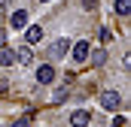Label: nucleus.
<instances>
[{"label": "nucleus", "instance_id": "nucleus-18", "mask_svg": "<svg viewBox=\"0 0 131 127\" xmlns=\"http://www.w3.org/2000/svg\"><path fill=\"white\" fill-rule=\"evenodd\" d=\"M3 45H6V30L0 27V49H3Z\"/></svg>", "mask_w": 131, "mask_h": 127}, {"label": "nucleus", "instance_id": "nucleus-6", "mask_svg": "<svg viewBox=\"0 0 131 127\" xmlns=\"http://www.w3.org/2000/svg\"><path fill=\"white\" fill-rule=\"evenodd\" d=\"M12 55H15V64L18 67H34V45H28V42L12 45Z\"/></svg>", "mask_w": 131, "mask_h": 127}, {"label": "nucleus", "instance_id": "nucleus-19", "mask_svg": "<svg viewBox=\"0 0 131 127\" xmlns=\"http://www.w3.org/2000/svg\"><path fill=\"white\" fill-rule=\"evenodd\" d=\"M37 3H40V6H43V3H52V0H37Z\"/></svg>", "mask_w": 131, "mask_h": 127}, {"label": "nucleus", "instance_id": "nucleus-11", "mask_svg": "<svg viewBox=\"0 0 131 127\" xmlns=\"http://www.w3.org/2000/svg\"><path fill=\"white\" fill-rule=\"evenodd\" d=\"M0 67H15V55H12V45H3V49H0Z\"/></svg>", "mask_w": 131, "mask_h": 127}, {"label": "nucleus", "instance_id": "nucleus-15", "mask_svg": "<svg viewBox=\"0 0 131 127\" xmlns=\"http://www.w3.org/2000/svg\"><path fill=\"white\" fill-rule=\"evenodd\" d=\"M101 39L110 42V39H113V30H110V27H101Z\"/></svg>", "mask_w": 131, "mask_h": 127}, {"label": "nucleus", "instance_id": "nucleus-16", "mask_svg": "<svg viewBox=\"0 0 131 127\" xmlns=\"http://www.w3.org/2000/svg\"><path fill=\"white\" fill-rule=\"evenodd\" d=\"M9 127H31V124H28V118H15V121H9Z\"/></svg>", "mask_w": 131, "mask_h": 127}, {"label": "nucleus", "instance_id": "nucleus-20", "mask_svg": "<svg viewBox=\"0 0 131 127\" xmlns=\"http://www.w3.org/2000/svg\"><path fill=\"white\" fill-rule=\"evenodd\" d=\"M89 127H95V124H89Z\"/></svg>", "mask_w": 131, "mask_h": 127}, {"label": "nucleus", "instance_id": "nucleus-17", "mask_svg": "<svg viewBox=\"0 0 131 127\" xmlns=\"http://www.w3.org/2000/svg\"><path fill=\"white\" fill-rule=\"evenodd\" d=\"M12 3H15V0H0V6H3V9H12Z\"/></svg>", "mask_w": 131, "mask_h": 127}, {"label": "nucleus", "instance_id": "nucleus-4", "mask_svg": "<svg viewBox=\"0 0 131 127\" xmlns=\"http://www.w3.org/2000/svg\"><path fill=\"white\" fill-rule=\"evenodd\" d=\"M101 109H104V112H119V109H122V103H125V97L119 94V91H116V88H107V91H101Z\"/></svg>", "mask_w": 131, "mask_h": 127}, {"label": "nucleus", "instance_id": "nucleus-9", "mask_svg": "<svg viewBox=\"0 0 131 127\" xmlns=\"http://www.w3.org/2000/svg\"><path fill=\"white\" fill-rule=\"evenodd\" d=\"M89 61H92V67H95V70H101V67H104V64L110 61V52H107V49H95V45H92V52H89Z\"/></svg>", "mask_w": 131, "mask_h": 127}, {"label": "nucleus", "instance_id": "nucleus-13", "mask_svg": "<svg viewBox=\"0 0 131 127\" xmlns=\"http://www.w3.org/2000/svg\"><path fill=\"white\" fill-rule=\"evenodd\" d=\"M67 97H70V94H67V88H58V91L52 94V100H55V103H64Z\"/></svg>", "mask_w": 131, "mask_h": 127}, {"label": "nucleus", "instance_id": "nucleus-12", "mask_svg": "<svg viewBox=\"0 0 131 127\" xmlns=\"http://www.w3.org/2000/svg\"><path fill=\"white\" fill-rule=\"evenodd\" d=\"M98 6H101L98 0H79V9H85V12H95Z\"/></svg>", "mask_w": 131, "mask_h": 127}, {"label": "nucleus", "instance_id": "nucleus-14", "mask_svg": "<svg viewBox=\"0 0 131 127\" xmlns=\"http://www.w3.org/2000/svg\"><path fill=\"white\" fill-rule=\"evenodd\" d=\"M125 124H128L125 115H113V121H110V127H125Z\"/></svg>", "mask_w": 131, "mask_h": 127}, {"label": "nucleus", "instance_id": "nucleus-7", "mask_svg": "<svg viewBox=\"0 0 131 127\" xmlns=\"http://www.w3.org/2000/svg\"><path fill=\"white\" fill-rule=\"evenodd\" d=\"M92 121H95V118H92L89 109H73V112H70V127H89Z\"/></svg>", "mask_w": 131, "mask_h": 127}, {"label": "nucleus", "instance_id": "nucleus-8", "mask_svg": "<svg viewBox=\"0 0 131 127\" xmlns=\"http://www.w3.org/2000/svg\"><path fill=\"white\" fill-rule=\"evenodd\" d=\"M43 36H46L43 24H28V27H25V42H28V45H37V42H43Z\"/></svg>", "mask_w": 131, "mask_h": 127}, {"label": "nucleus", "instance_id": "nucleus-5", "mask_svg": "<svg viewBox=\"0 0 131 127\" xmlns=\"http://www.w3.org/2000/svg\"><path fill=\"white\" fill-rule=\"evenodd\" d=\"M89 52H92V42L89 39H76V42H70V61L73 64H89Z\"/></svg>", "mask_w": 131, "mask_h": 127}, {"label": "nucleus", "instance_id": "nucleus-3", "mask_svg": "<svg viewBox=\"0 0 131 127\" xmlns=\"http://www.w3.org/2000/svg\"><path fill=\"white\" fill-rule=\"evenodd\" d=\"M67 52H70V39L67 36H58V39H52L49 45H46V61H64Z\"/></svg>", "mask_w": 131, "mask_h": 127}, {"label": "nucleus", "instance_id": "nucleus-10", "mask_svg": "<svg viewBox=\"0 0 131 127\" xmlns=\"http://www.w3.org/2000/svg\"><path fill=\"white\" fill-rule=\"evenodd\" d=\"M113 15L116 18H128L131 15V0H113Z\"/></svg>", "mask_w": 131, "mask_h": 127}, {"label": "nucleus", "instance_id": "nucleus-1", "mask_svg": "<svg viewBox=\"0 0 131 127\" xmlns=\"http://www.w3.org/2000/svg\"><path fill=\"white\" fill-rule=\"evenodd\" d=\"M34 82L43 85V88H46V85H55V82H58V70H55V64H52V61L37 64V67H34Z\"/></svg>", "mask_w": 131, "mask_h": 127}, {"label": "nucleus", "instance_id": "nucleus-2", "mask_svg": "<svg viewBox=\"0 0 131 127\" xmlns=\"http://www.w3.org/2000/svg\"><path fill=\"white\" fill-rule=\"evenodd\" d=\"M28 24H31V12H28V9H25V6H15V9H9V15H6V27H9V30H25V27H28Z\"/></svg>", "mask_w": 131, "mask_h": 127}]
</instances>
